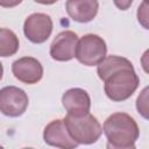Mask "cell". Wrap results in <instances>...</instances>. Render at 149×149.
I'll use <instances>...</instances> for the list:
<instances>
[{"label":"cell","mask_w":149,"mask_h":149,"mask_svg":"<svg viewBox=\"0 0 149 149\" xmlns=\"http://www.w3.org/2000/svg\"><path fill=\"white\" fill-rule=\"evenodd\" d=\"M108 148H134L140 130L136 121L127 113H114L104 122Z\"/></svg>","instance_id":"obj_1"},{"label":"cell","mask_w":149,"mask_h":149,"mask_svg":"<svg viewBox=\"0 0 149 149\" xmlns=\"http://www.w3.org/2000/svg\"><path fill=\"white\" fill-rule=\"evenodd\" d=\"M64 123L72 139L80 144H91L99 140L102 133L101 125L91 113L70 114L64 118Z\"/></svg>","instance_id":"obj_2"},{"label":"cell","mask_w":149,"mask_h":149,"mask_svg":"<svg viewBox=\"0 0 149 149\" xmlns=\"http://www.w3.org/2000/svg\"><path fill=\"white\" fill-rule=\"evenodd\" d=\"M140 79L134 68H123L105 80V93L113 101H123L136 91Z\"/></svg>","instance_id":"obj_3"},{"label":"cell","mask_w":149,"mask_h":149,"mask_svg":"<svg viewBox=\"0 0 149 149\" xmlns=\"http://www.w3.org/2000/svg\"><path fill=\"white\" fill-rule=\"evenodd\" d=\"M107 54V47L102 37L95 34L84 35L77 44L76 58L86 66L98 65Z\"/></svg>","instance_id":"obj_4"},{"label":"cell","mask_w":149,"mask_h":149,"mask_svg":"<svg viewBox=\"0 0 149 149\" xmlns=\"http://www.w3.org/2000/svg\"><path fill=\"white\" fill-rule=\"evenodd\" d=\"M27 93L16 86H6L0 91V111L3 115L17 118L22 115L28 107Z\"/></svg>","instance_id":"obj_5"},{"label":"cell","mask_w":149,"mask_h":149,"mask_svg":"<svg viewBox=\"0 0 149 149\" xmlns=\"http://www.w3.org/2000/svg\"><path fill=\"white\" fill-rule=\"evenodd\" d=\"M52 31V20L44 13H34L29 15L23 24L26 37L36 44L45 42Z\"/></svg>","instance_id":"obj_6"},{"label":"cell","mask_w":149,"mask_h":149,"mask_svg":"<svg viewBox=\"0 0 149 149\" xmlns=\"http://www.w3.org/2000/svg\"><path fill=\"white\" fill-rule=\"evenodd\" d=\"M78 36L72 30L59 33L50 45V56L58 62H68L76 57Z\"/></svg>","instance_id":"obj_7"},{"label":"cell","mask_w":149,"mask_h":149,"mask_svg":"<svg viewBox=\"0 0 149 149\" xmlns=\"http://www.w3.org/2000/svg\"><path fill=\"white\" fill-rule=\"evenodd\" d=\"M12 72L19 81L31 85L42 79L43 66L34 57H22L12 64Z\"/></svg>","instance_id":"obj_8"},{"label":"cell","mask_w":149,"mask_h":149,"mask_svg":"<svg viewBox=\"0 0 149 149\" xmlns=\"http://www.w3.org/2000/svg\"><path fill=\"white\" fill-rule=\"evenodd\" d=\"M43 140L49 146L64 148V149L76 148L79 144L70 135L64 123V120H59V119L54 120L47 125L43 132Z\"/></svg>","instance_id":"obj_9"},{"label":"cell","mask_w":149,"mask_h":149,"mask_svg":"<svg viewBox=\"0 0 149 149\" xmlns=\"http://www.w3.org/2000/svg\"><path fill=\"white\" fill-rule=\"evenodd\" d=\"M66 12L69 16L80 23L92 21L99 9L98 0H66Z\"/></svg>","instance_id":"obj_10"},{"label":"cell","mask_w":149,"mask_h":149,"mask_svg":"<svg viewBox=\"0 0 149 149\" xmlns=\"http://www.w3.org/2000/svg\"><path fill=\"white\" fill-rule=\"evenodd\" d=\"M62 102L64 108L70 114H84L90 112L91 108V99L88 93L78 87L68 90L62 97Z\"/></svg>","instance_id":"obj_11"},{"label":"cell","mask_w":149,"mask_h":149,"mask_svg":"<svg viewBox=\"0 0 149 149\" xmlns=\"http://www.w3.org/2000/svg\"><path fill=\"white\" fill-rule=\"evenodd\" d=\"M123 68H134V66L130 63V61H128L125 57L107 56L98 64L97 72H98L99 78L105 81L112 73H114L115 71H118L120 69H123Z\"/></svg>","instance_id":"obj_12"},{"label":"cell","mask_w":149,"mask_h":149,"mask_svg":"<svg viewBox=\"0 0 149 149\" xmlns=\"http://www.w3.org/2000/svg\"><path fill=\"white\" fill-rule=\"evenodd\" d=\"M19 50L17 36L7 28L0 29V55L2 57H9L16 54Z\"/></svg>","instance_id":"obj_13"},{"label":"cell","mask_w":149,"mask_h":149,"mask_svg":"<svg viewBox=\"0 0 149 149\" xmlns=\"http://www.w3.org/2000/svg\"><path fill=\"white\" fill-rule=\"evenodd\" d=\"M136 109L141 116L149 120V86L144 87L136 99Z\"/></svg>","instance_id":"obj_14"},{"label":"cell","mask_w":149,"mask_h":149,"mask_svg":"<svg viewBox=\"0 0 149 149\" xmlns=\"http://www.w3.org/2000/svg\"><path fill=\"white\" fill-rule=\"evenodd\" d=\"M136 16H137V21L139 23L149 30V5L146 3V2H142L139 8H137V13H136Z\"/></svg>","instance_id":"obj_15"},{"label":"cell","mask_w":149,"mask_h":149,"mask_svg":"<svg viewBox=\"0 0 149 149\" xmlns=\"http://www.w3.org/2000/svg\"><path fill=\"white\" fill-rule=\"evenodd\" d=\"M141 65H142V69L144 70V72L149 73V49L146 50L141 57Z\"/></svg>","instance_id":"obj_16"},{"label":"cell","mask_w":149,"mask_h":149,"mask_svg":"<svg viewBox=\"0 0 149 149\" xmlns=\"http://www.w3.org/2000/svg\"><path fill=\"white\" fill-rule=\"evenodd\" d=\"M113 2H114V5H115L119 9L126 10V9H128V8L130 7L133 0H113Z\"/></svg>","instance_id":"obj_17"},{"label":"cell","mask_w":149,"mask_h":149,"mask_svg":"<svg viewBox=\"0 0 149 149\" xmlns=\"http://www.w3.org/2000/svg\"><path fill=\"white\" fill-rule=\"evenodd\" d=\"M22 2V0H0V5L1 7H5V8H12V7H15L17 5H20Z\"/></svg>","instance_id":"obj_18"},{"label":"cell","mask_w":149,"mask_h":149,"mask_svg":"<svg viewBox=\"0 0 149 149\" xmlns=\"http://www.w3.org/2000/svg\"><path fill=\"white\" fill-rule=\"evenodd\" d=\"M35 1L38 3H42V5H52V3L57 2L58 0H35Z\"/></svg>","instance_id":"obj_19"},{"label":"cell","mask_w":149,"mask_h":149,"mask_svg":"<svg viewBox=\"0 0 149 149\" xmlns=\"http://www.w3.org/2000/svg\"><path fill=\"white\" fill-rule=\"evenodd\" d=\"M143 2H146V3H148V5H149V0H143Z\"/></svg>","instance_id":"obj_20"}]
</instances>
